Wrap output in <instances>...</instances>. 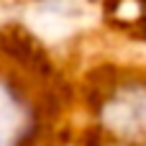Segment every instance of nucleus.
<instances>
[{
    "label": "nucleus",
    "instance_id": "f257e3e1",
    "mask_svg": "<svg viewBox=\"0 0 146 146\" xmlns=\"http://www.w3.org/2000/svg\"><path fill=\"white\" fill-rule=\"evenodd\" d=\"M26 128L28 115L23 100L10 85L0 82V146H21L26 139Z\"/></svg>",
    "mask_w": 146,
    "mask_h": 146
}]
</instances>
